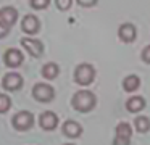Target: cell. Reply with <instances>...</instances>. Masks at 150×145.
Instances as JSON below:
<instances>
[{"label": "cell", "mask_w": 150, "mask_h": 145, "mask_svg": "<svg viewBox=\"0 0 150 145\" xmlns=\"http://www.w3.org/2000/svg\"><path fill=\"white\" fill-rule=\"evenodd\" d=\"M134 127H136V131L139 132V134H145V132L150 131V118L149 116H136V119H134Z\"/></svg>", "instance_id": "2e32d148"}, {"label": "cell", "mask_w": 150, "mask_h": 145, "mask_svg": "<svg viewBox=\"0 0 150 145\" xmlns=\"http://www.w3.org/2000/svg\"><path fill=\"white\" fill-rule=\"evenodd\" d=\"M29 3L34 10H44L50 5V0H29Z\"/></svg>", "instance_id": "d6986e66"}, {"label": "cell", "mask_w": 150, "mask_h": 145, "mask_svg": "<svg viewBox=\"0 0 150 145\" xmlns=\"http://www.w3.org/2000/svg\"><path fill=\"white\" fill-rule=\"evenodd\" d=\"M40 73H42V76L45 77L47 81H53V79H57L58 74H60V66L57 63H53V61H50V63L44 64Z\"/></svg>", "instance_id": "5bb4252c"}, {"label": "cell", "mask_w": 150, "mask_h": 145, "mask_svg": "<svg viewBox=\"0 0 150 145\" xmlns=\"http://www.w3.org/2000/svg\"><path fill=\"white\" fill-rule=\"evenodd\" d=\"M21 47H23L33 58H40L44 55V42L40 40V39L23 37L21 39Z\"/></svg>", "instance_id": "5b68a950"}, {"label": "cell", "mask_w": 150, "mask_h": 145, "mask_svg": "<svg viewBox=\"0 0 150 145\" xmlns=\"http://www.w3.org/2000/svg\"><path fill=\"white\" fill-rule=\"evenodd\" d=\"M21 29H23V32H26V34H29V35L37 34L39 29H40L39 18H37L36 15H26L21 19Z\"/></svg>", "instance_id": "9c48e42d"}, {"label": "cell", "mask_w": 150, "mask_h": 145, "mask_svg": "<svg viewBox=\"0 0 150 145\" xmlns=\"http://www.w3.org/2000/svg\"><path fill=\"white\" fill-rule=\"evenodd\" d=\"M18 19V11L15 6H4L0 10V23L7 28H13V24Z\"/></svg>", "instance_id": "8fae6325"}, {"label": "cell", "mask_w": 150, "mask_h": 145, "mask_svg": "<svg viewBox=\"0 0 150 145\" xmlns=\"http://www.w3.org/2000/svg\"><path fill=\"white\" fill-rule=\"evenodd\" d=\"M33 97L36 102L39 103H50L55 98V89L50 84H44V82H37L33 87Z\"/></svg>", "instance_id": "3957f363"}, {"label": "cell", "mask_w": 150, "mask_h": 145, "mask_svg": "<svg viewBox=\"0 0 150 145\" xmlns=\"http://www.w3.org/2000/svg\"><path fill=\"white\" fill-rule=\"evenodd\" d=\"M24 86V79L21 74L18 73H8L4 76L2 79V87L8 92H16V90H21Z\"/></svg>", "instance_id": "8992f818"}, {"label": "cell", "mask_w": 150, "mask_h": 145, "mask_svg": "<svg viewBox=\"0 0 150 145\" xmlns=\"http://www.w3.org/2000/svg\"><path fill=\"white\" fill-rule=\"evenodd\" d=\"M140 58H142L144 63L150 64V45H147V47L142 50V53H140Z\"/></svg>", "instance_id": "7402d4cb"}, {"label": "cell", "mask_w": 150, "mask_h": 145, "mask_svg": "<svg viewBox=\"0 0 150 145\" xmlns=\"http://www.w3.org/2000/svg\"><path fill=\"white\" fill-rule=\"evenodd\" d=\"M115 135H121V137H129L131 139V135H132V127H131V124L126 121L118 122L116 129H115Z\"/></svg>", "instance_id": "e0dca14e"}, {"label": "cell", "mask_w": 150, "mask_h": 145, "mask_svg": "<svg viewBox=\"0 0 150 145\" xmlns=\"http://www.w3.org/2000/svg\"><path fill=\"white\" fill-rule=\"evenodd\" d=\"M55 5L60 11H66V10L71 8L73 5V0H55Z\"/></svg>", "instance_id": "ffe728a7"}, {"label": "cell", "mask_w": 150, "mask_h": 145, "mask_svg": "<svg viewBox=\"0 0 150 145\" xmlns=\"http://www.w3.org/2000/svg\"><path fill=\"white\" fill-rule=\"evenodd\" d=\"M4 61L8 68H18L24 61V55L18 48H8L4 55Z\"/></svg>", "instance_id": "ba28073f"}, {"label": "cell", "mask_w": 150, "mask_h": 145, "mask_svg": "<svg viewBox=\"0 0 150 145\" xmlns=\"http://www.w3.org/2000/svg\"><path fill=\"white\" fill-rule=\"evenodd\" d=\"M118 37L124 44H132L137 37V29L132 23H123L118 28Z\"/></svg>", "instance_id": "52a82bcc"}, {"label": "cell", "mask_w": 150, "mask_h": 145, "mask_svg": "<svg viewBox=\"0 0 150 145\" xmlns=\"http://www.w3.org/2000/svg\"><path fill=\"white\" fill-rule=\"evenodd\" d=\"M62 131H63V134H65L66 137L78 139L79 135L82 134V126L79 124L78 121H74V119H66V121L63 122V126H62Z\"/></svg>", "instance_id": "7c38bea8"}, {"label": "cell", "mask_w": 150, "mask_h": 145, "mask_svg": "<svg viewBox=\"0 0 150 145\" xmlns=\"http://www.w3.org/2000/svg\"><path fill=\"white\" fill-rule=\"evenodd\" d=\"M95 76H97V71H95V68L91 63H79L74 68V74H73L74 82L82 87L91 86L95 81Z\"/></svg>", "instance_id": "7a4b0ae2"}, {"label": "cell", "mask_w": 150, "mask_h": 145, "mask_svg": "<svg viewBox=\"0 0 150 145\" xmlns=\"http://www.w3.org/2000/svg\"><path fill=\"white\" fill-rule=\"evenodd\" d=\"M10 108H11V98L5 93H0V115L7 113Z\"/></svg>", "instance_id": "ac0fdd59"}, {"label": "cell", "mask_w": 150, "mask_h": 145, "mask_svg": "<svg viewBox=\"0 0 150 145\" xmlns=\"http://www.w3.org/2000/svg\"><path fill=\"white\" fill-rule=\"evenodd\" d=\"M113 145H131V139L129 137H121V135H115Z\"/></svg>", "instance_id": "44dd1931"}, {"label": "cell", "mask_w": 150, "mask_h": 145, "mask_svg": "<svg viewBox=\"0 0 150 145\" xmlns=\"http://www.w3.org/2000/svg\"><path fill=\"white\" fill-rule=\"evenodd\" d=\"M71 106L79 113H89L97 106V97L92 90L81 89L71 97Z\"/></svg>", "instance_id": "6da1fadb"}, {"label": "cell", "mask_w": 150, "mask_h": 145, "mask_svg": "<svg viewBox=\"0 0 150 145\" xmlns=\"http://www.w3.org/2000/svg\"><path fill=\"white\" fill-rule=\"evenodd\" d=\"M63 145H76V144H73V142H68V144H63Z\"/></svg>", "instance_id": "d4e9b609"}, {"label": "cell", "mask_w": 150, "mask_h": 145, "mask_svg": "<svg viewBox=\"0 0 150 145\" xmlns=\"http://www.w3.org/2000/svg\"><path fill=\"white\" fill-rule=\"evenodd\" d=\"M39 126L44 129V131H53V129H57V126H58V116L55 115L53 111H44L40 113L39 116Z\"/></svg>", "instance_id": "30bf717a"}, {"label": "cell", "mask_w": 150, "mask_h": 145, "mask_svg": "<svg viewBox=\"0 0 150 145\" xmlns=\"http://www.w3.org/2000/svg\"><path fill=\"white\" fill-rule=\"evenodd\" d=\"M76 2H78L81 6H86V8H91V6L97 5V2H98V0H76Z\"/></svg>", "instance_id": "603a6c76"}, {"label": "cell", "mask_w": 150, "mask_h": 145, "mask_svg": "<svg viewBox=\"0 0 150 145\" xmlns=\"http://www.w3.org/2000/svg\"><path fill=\"white\" fill-rule=\"evenodd\" d=\"M11 124H13V127L20 132L29 131L34 126V115L31 111H26V110L18 111V113H15L13 118H11Z\"/></svg>", "instance_id": "277c9868"}, {"label": "cell", "mask_w": 150, "mask_h": 145, "mask_svg": "<svg viewBox=\"0 0 150 145\" xmlns=\"http://www.w3.org/2000/svg\"><path fill=\"white\" fill-rule=\"evenodd\" d=\"M8 32H10V28H7V26H4L2 23H0V39H4L8 35Z\"/></svg>", "instance_id": "cb8c5ba5"}, {"label": "cell", "mask_w": 150, "mask_h": 145, "mask_svg": "<svg viewBox=\"0 0 150 145\" xmlns=\"http://www.w3.org/2000/svg\"><path fill=\"white\" fill-rule=\"evenodd\" d=\"M145 98L144 97H140V95H134V97H131V98H127V102H126V110L129 113H140L144 108H145Z\"/></svg>", "instance_id": "4fadbf2b"}, {"label": "cell", "mask_w": 150, "mask_h": 145, "mask_svg": "<svg viewBox=\"0 0 150 145\" xmlns=\"http://www.w3.org/2000/svg\"><path fill=\"white\" fill-rule=\"evenodd\" d=\"M140 87V77L137 74H129L123 79V89L126 92H136Z\"/></svg>", "instance_id": "9a60e30c"}]
</instances>
